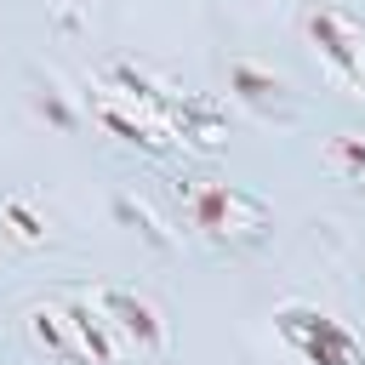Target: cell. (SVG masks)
Listing matches in <instances>:
<instances>
[{
	"instance_id": "obj_1",
	"label": "cell",
	"mask_w": 365,
	"mask_h": 365,
	"mask_svg": "<svg viewBox=\"0 0 365 365\" xmlns=\"http://www.w3.org/2000/svg\"><path fill=\"white\" fill-rule=\"evenodd\" d=\"M23 331L51 359H74V365H114L125 354L120 336L108 331L91 285H57V291H46L40 302H29Z\"/></svg>"
},
{
	"instance_id": "obj_2",
	"label": "cell",
	"mask_w": 365,
	"mask_h": 365,
	"mask_svg": "<svg viewBox=\"0 0 365 365\" xmlns=\"http://www.w3.org/2000/svg\"><path fill=\"white\" fill-rule=\"evenodd\" d=\"M182 211H188L194 234H205L211 245H251L274 228V211L262 194H251L240 182H217V177H188Z\"/></svg>"
},
{
	"instance_id": "obj_3",
	"label": "cell",
	"mask_w": 365,
	"mask_h": 365,
	"mask_svg": "<svg viewBox=\"0 0 365 365\" xmlns=\"http://www.w3.org/2000/svg\"><path fill=\"white\" fill-rule=\"evenodd\" d=\"M274 331H279L308 365H365L359 336H354L342 319H331V314H319V308H308V302H279V308H274Z\"/></svg>"
},
{
	"instance_id": "obj_4",
	"label": "cell",
	"mask_w": 365,
	"mask_h": 365,
	"mask_svg": "<svg viewBox=\"0 0 365 365\" xmlns=\"http://www.w3.org/2000/svg\"><path fill=\"white\" fill-rule=\"evenodd\" d=\"M302 34L308 46L319 51V63L348 86V91H365V23L342 6H308L302 11Z\"/></svg>"
},
{
	"instance_id": "obj_5",
	"label": "cell",
	"mask_w": 365,
	"mask_h": 365,
	"mask_svg": "<svg viewBox=\"0 0 365 365\" xmlns=\"http://www.w3.org/2000/svg\"><path fill=\"white\" fill-rule=\"evenodd\" d=\"M91 297H97V308H103V319H108V331L120 336L125 354H148V359L165 354L171 331H165V314L148 297H137L125 285H91Z\"/></svg>"
},
{
	"instance_id": "obj_6",
	"label": "cell",
	"mask_w": 365,
	"mask_h": 365,
	"mask_svg": "<svg viewBox=\"0 0 365 365\" xmlns=\"http://www.w3.org/2000/svg\"><path fill=\"white\" fill-rule=\"evenodd\" d=\"M171 137H177V143H194V148H217V143L228 137V120H222V108H217L211 97H177V108H171Z\"/></svg>"
},
{
	"instance_id": "obj_7",
	"label": "cell",
	"mask_w": 365,
	"mask_h": 365,
	"mask_svg": "<svg viewBox=\"0 0 365 365\" xmlns=\"http://www.w3.org/2000/svg\"><path fill=\"white\" fill-rule=\"evenodd\" d=\"M228 86H234V97H240V103H251L257 114H291L285 86H279L274 74H262L257 63H234V68H228Z\"/></svg>"
},
{
	"instance_id": "obj_8",
	"label": "cell",
	"mask_w": 365,
	"mask_h": 365,
	"mask_svg": "<svg viewBox=\"0 0 365 365\" xmlns=\"http://www.w3.org/2000/svg\"><path fill=\"white\" fill-rule=\"evenodd\" d=\"M0 234L17 240V245H46L51 222H46V211H34L23 194H6V200H0Z\"/></svg>"
},
{
	"instance_id": "obj_9",
	"label": "cell",
	"mask_w": 365,
	"mask_h": 365,
	"mask_svg": "<svg viewBox=\"0 0 365 365\" xmlns=\"http://www.w3.org/2000/svg\"><path fill=\"white\" fill-rule=\"evenodd\" d=\"M331 165L365 194V137H359V131H336V137H331Z\"/></svg>"
}]
</instances>
